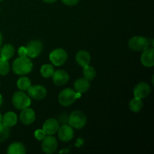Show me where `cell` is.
<instances>
[{
	"mask_svg": "<svg viewBox=\"0 0 154 154\" xmlns=\"http://www.w3.org/2000/svg\"><path fill=\"white\" fill-rule=\"evenodd\" d=\"M57 0H43V2H45V3H48V4H51V3L56 2Z\"/></svg>",
	"mask_w": 154,
	"mask_h": 154,
	"instance_id": "30",
	"label": "cell"
},
{
	"mask_svg": "<svg viewBox=\"0 0 154 154\" xmlns=\"http://www.w3.org/2000/svg\"><path fill=\"white\" fill-rule=\"evenodd\" d=\"M7 153L8 154H25L26 150L22 143L14 142L8 146Z\"/></svg>",
	"mask_w": 154,
	"mask_h": 154,
	"instance_id": "19",
	"label": "cell"
},
{
	"mask_svg": "<svg viewBox=\"0 0 154 154\" xmlns=\"http://www.w3.org/2000/svg\"><path fill=\"white\" fill-rule=\"evenodd\" d=\"M83 75H84V78H85L86 80H87V81H93V80L96 78V70H95V69L93 66H90V65H88V66L84 67Z\"/></svg>",
	"mask_w": 154,
	"mask_h": 154,
	"instance_id": "23",
	"label": "cell"
},
{
	"mask_svg": "<svg viewBox=\"0 0 154 154\" xmlns=\"http://www.w3.org/2000/svg\"><path fill=\"white\" fill-rule=\"evenodd\" d=\"M51 63L56 66H61L66 62L68 54L63 48H57L52 51L49 56Z\"/></svg>",
	"mask_w": 154,
	"mask_h": 154,
	"instance_id": "6",
	"label": "cell"
},
{
	"mask_svg": "<svg viewBox=\"0 0 154 154\" xmlns=\"http://www.w3.org/2000/svg\"><path fill=\"white\" fill-rule=\"evenodd\" d=\"M79 1L80 0H62L63 4L68 6L76 5L79 2Z\"/></svg>",
	"mask_w": 154,
	"mask_h": 154,
	"instance_id": "28",
	"label": "cell"
},
{
	"mask_svg": "<svg viewBox=\"0 0 154 154\" xmlns=\"http://www.w3.org/2000/svg\"><path fill=\"white\" fill-rule=\"evenodd\" d=\"M9 134H10L9 127L5 126L2 123H0V143L5 141L8 138Z\"/></svg>",
	"mask_w": 154,
	"mask_h": 154,
	"instance_id": "26",
	"label": "cell"
},
{
	"mask_svg": "<svg viewBox=\"0 0 154 154\" xmlns=\"http://www.w3.org/2000/svg\"><path fill=\"white\" fill-rule=\"evenodd\" d=\"M46 137V133H45V131L42 129H37V130L35 132V138H36L38 141H42L44 138Z\"/></svg>",
	"mask_w": 154,
	"mask_h": 154,
	"instance_id": "27",
	"label": "cell"
},
{
	"mask_svg": "<svg viewBox=\"0 0 154 154\" xmlns=\"http://www.w3.org/2000/svg\"><path fill=\"white\" fill-rule=\"evenodd\" d=\"M40 72L44 78H51V77H52L53 74L54 72V66L51 64H45L42 66Z\"/></svg>",
	"mask_w": 154,
	"mask_h": 154,
	"instance_id": "24",
	"label": "cell"
},
{
	"mask_svg": "<svg viewBox=\"0 0 154 154\" xmlns=\"http://www.w3.org/2000/svg\"><path fill=\"white\" fill-rule=\"evenodd\" d=\"M9 71H10V65L8 60L0 57V75L5 76L8 74Z\"/></svg>",
	"mask_w": 154,
	"mask_h": 154,
	"instance_id": "25",
	"label": "cell"
},
{
	"mask_svg": "<svg viewBox=\"0 0 154 154\" xmlns=\"http://www.w3.org/2000/svg\"><path fill=\"white\" fill-rule=\"evenodd\" d=\"M62 152H64V153H67V152H69V150H61V151H60V153H62Z\"/></svg>",
	"mask_w": 154,
	"mask_h": 154,
	"instance_id": "34",
	"label": "cell"
},
{
	"mask_svg": "<svg viewBox=\"0 0 154 154\" xmlns=\"http://www.w3.org/2000/svg\"><path fill=\"white\" fill-rule=\"evenodd\" d=\"M2 35L0 32V46L2 45Z\"/></svg>",
	"mask_w": 154,
	"mask_h": 154,
	"instance_id": "31",
	"label": "cell"
},
{
	"mask_svg": "<svg viewBox=\"0 0 154 154\" xmlns=\"http://www.w3.org/2000/svg\"><path fill=\"white\" fill-rule=\"evenodd\" d=\"M12 104L18 110L29 108L31 105V99L29 95L23 91L15 92L12 96Z\"/></svg>",
	"mask_w": 154,
	"mask_h": 154,
	"instance_id": "3",
	"label": "cell"
},
{
	"mask_svg": "<svg viewBox=\"0 0 154 154\" xmlns=\"http://www.w3.org/2000/svg\"><path fill=\"white\" fill-rule=\"evenodd\" d=\"M52 80L55 85L61 87L67 84L69 80V75L65 70L60 69L54 72L52 75Z\"/></svg>",
	"mask_w": 154,
	"mask_h": 154,
	"instance_id": "12",
	"label": "cell"
},
{
	"mask_svg": "<svg viewBox=\"0 0 154 154\" xmlns=\"http://www.w3.org/2000/svg\"><path fill=\"white\" fill-rule=\"evenodd\" d=\"M14 53L15 49L14 46L8 44V45H5L3 46V48L1 49V51H0V55H1V57L8 60L14 57Z\"/></svg>",
	"mask_w": 154,
	"mask_h": 154,
	"instance_id": "20",
	"label": "cell"
},
{
	"mask_svg": "<svg viewBox=\"0 0 154 154\" xmlns=\"http://www.w3.org/2000/svg\"><path fill=\"white\" fill-rule=\"evenodd\" d=\"M20 120L26 126L31 125L35 120V113L32 108H24L20 114Z\"/></svg>",
	"mask_w": 154,
	"mask_h": 154,
	"instance_id": "13",
	"label": "cell"
},
{
	"mask_svg": "<svg viewBox=\"0 0 154 154\" xmlns=\"http://www.w3.org/2000/svg\"><path fill=\"white\" fill-rule=\"evenodd\" d=\"M75 60L80 66L84 68L90 65V61H91V57L88 51H85V50H81L77 53L76 56H75Z\"/></svg>",
	"mask_w": 154,
	"mask_h": 154,
	"instance_id": "16",
	"label": "cell"
},
{
	"mask_svg": "<svg viewBox=\"0 0 154 154\" xmlns=\"http://www.w3.org/2000/svg\"><path fill=\"white\" fill-rule=\"evenodd\" d=\"M17 86L21 91H27L31 86V81L28 77H21L18 79L17 82Z\"/></svg>",
	"mask_w": 154,
	"mask_h": 154,
	"instance_id": "22",
	"label": "cell"
},
{
	"mask_svg": "<svg viewBox=\"0 0 154 154\" xmlns=\"http://www.w3.org/2000/svg\"><path fill=\"white\" fill-rule=\"evenodd\" d=\"M69 123L74 129H81L87 123V117L82 111H75L69 116Z\"/></svg>",
	"mask_w": 154,
	"mask_h": 154,
	"instance_id": "5",
	"label": "cell"
},
{
	"mask_svg": "<svg viewBox=\"0 0 154 154\" xmlns=\"http://www.w3.org/2000/svg\"><path fill=\"white\" fill-rule=\"evenodd\" d=\"M141 62L145 67H153L154 66V50L153 48H147L142 51Z\"/></svg>",
	"mask_w": 154,
	"mask_h": 154,
	"instance_id": "14",
	"label": "cell"
},
{
	"mask_svg": "<svg viewBox=\"0 0 154 154\" xmlns=\"http://www.w3.org/2000/svg\"><path fill=\"white\" fill-rule=\"evenodd\" d=\"M144 104L142 100L138 98L134 97L129 102V109L134 113H138L142 110Z\"/></svg>",
	"mask_w": 154,
	"mask_h": 154,
	"instance_id": "21",
	"label": "cell"
},
{
	"mask_svg": "<svg viewBox=\"0 0 154 154\" xmlns=\"http://www.w3.org/2000/svg\"><path fill=\"white\" fill-rule=\"evenodd\" d=\"M27 57L29 58H36L40 55L43 49V45L38 40H32L27 44L26 47Z\"/></svg>",
	"mask_w": 154,
	"mask_h": 154,
	"instance_id": "9",
	"label": "cell"
},
{
	"mask_svg": "<svg viewBox=\"0 0 154 154\" xmlns=\"http://www.w3.org/2000/svg\"><path fill=\"white\" fill-rule=\"evenodd\" d=\"M150 87L147 83L140 82L137 84L133 90L134 97L138 99H144L150 93Z\"/></svg>",
	"mask_w": 154,
	"mask_h": 154,
	"instance_id": "10",
	"label": "cell"
},
{
	"mask_svg": "<svg viewBox=\"0 0 154 154\" xmlns=\"http://www.w3.org/2000/svg\"><path fill=\"white\" fill-rule=\"evenodd\" d=\"M2 114L0 113V123H2Z\"/></svg>",
	"mask_w": 154,
	"mask_h": 154,
	"instance_id": "33",
	"label": "cell"
},
{
	"mask_svg": "<svg viewBox=\"0 0 154 154\" xmlns=\"http://www.w3.org/2000/svg\"><path fill=\"white\" fill-rule=\"evenodd\" d=\"M2 1H3V0H0V2H2Z\"/></svg>",
	"mask_w": 154,
	"mask_h": 154,
	"instance_id": "35",
	"label": "cell"
},
{
	"mask_svg": "<svg viewBox=\"0 0 154 154\" xmlns=\"http://www.w3.org/2000/svg\"><path fill=\"white\" fill-rule=\"evenodd\" d=\"M32 62L28 57H19L12 64V70L18 75H28L32 72Z\"/></svg>",
	"mask_w": 154,
	"mask_h": 154,
	"instance_id": "1",
	"label": "cell"
},
{
	"mask_svg": "<svg viewBox=\"0 0 154 154\" xmlns=\"http://www.w3.org/2000/svg\"><path fill=\"white\" fill-rule=\"evenodd\" d=\"M90 81L86 80L84 78H78V79L75 81V84H74V88H75V90L76 91V93H80V94L86 93V92L90 89Z\"/></svg>",
	"mask_w": 154,
	"mask_h": 154,
	"instance_id": "17",
	"label": "cell"
},
{
	"mask_svg": "<svg viewBox=\"0 0 154 154\" xmlns=\"http://www.w3.org/2000/svg\"><path fill=\"white\" fill-rule=\"evenodd\" d=\"M80 93L71 88H66L62 90L58 96V101L61 105L64 107H69L72 105L80 97Z\"/></svg>",
	"mask_w": 154,
	"mask_h": 154,
	"instance_id": "2",
	"label": "cell"
},
{
	"mask_svg": "<svg viewBox=\"0 0 154 154\" xmlns=\"http://www.w3.org/2000/svg\"><path fill=\"white\" fill-rule=\"evenodd\" d=\"M59 127V123L56 119L49 118L44 123L43 130L45 131L46 135H52L57 133Z\"/></svg>",
	"mask_w": 154,
	"mask_h": 154,
	"instance_id": "15",
	"label": "cell"
},
{
	"mask_svg": "<svg viewBox=\"0 0 154 154\" xmlns=\"http://www.w3.org/2000/svg\"><path fill=\"white\" fill-rule=\"evenodd\" d=\"M58 147V142L55 137L48 135L46 136L42 143V149L44 153L47 154L54 153Z\"/></svg>",
	"mask_w": 154,
	"mask_h": 154,
	"instance_id": "7",
	"label": "cell"
},
{
	"mask_svg": "<svg viewBox=\"0 0 154 154\" xmlns=\"http://www.w3.org/2000/svg\"><path fill=\"white\" fill-rule=\"evenodd\" d=\"M3 102V99H2V95L0 94V106L2 105V104Z\"/></svg>",
	"mask_w": 154,
	"mask_h": 154,
	"instance_id": "32",
	"label": "cell"
},
{
	"mask_svg": "<svg viewBox=\"0 0 154 154\" xmlns=\"http://www.w3.org/2000/svg\"><path fill=\"white\" fill-rule=\"evenodd\" d=\"M17 123V116L13 111H8L2 116V123L8 127H12Z\"/></svg>",
	"mask_w": 154,
	"mask_h": 154,
	"instance_id": "18",
	"label": "cell"
},
{
	"mask_svg": "<svg viewBox=\"0 0 154 154\" xmlns=\"http://www.w3.org/2000/svg\"><path fill=\"white\" fill-rule=\"evenodd\" d=\"M28 95L35 100H42L47 96V90L44 86L35 84L31 85L28 89Z\"/></svg>",
	"mask_w": 154,
	"mask_h": 154,
	"instance_id": "8",
	"label": "cell"
},
{
	"mask_svg": "<svg viewBox=\"0 0 154 154\" xmlns=\"http://www.w3.org/2000/svg\"><path fill=\"white\" fill-rule=\"evenodd\" d=\"M18 54L20 57H27V51L26 47H20L18 49Z\"/></svg>",
	"mask_w": 154,
	"mask_h": 154,
	"instance_id": "29",
	"label": "cell"
},
{
	"mask_svg": "<svg viewBox=\"0 0 154 154\" xmlns=\"http://www.w3.org/2000/svg\"><path fill=\"white\" fill-rule=\"evenodd\" d=\"M57 132L59 138L63 142H69L74 137L73 128L70 125L63 124L61 127H59Z\"/></svg>",
	"mask_w": 154,
	"mask_h": 154,
	"instance_id": "11",
	"label": "cell"
},
{
	"mask_svg": "<svg viewBox=\"0 0 154 154\" xmlns=\"http://www.w3.org/2000/svg\"><path fill=\"white\" fill-rule=\"evenodd\" d=\"M128 46L135 52H142L148 48L149 41L144 36H134L128 42Z\"/></svg>",
	"mask_w": 154,
	"mask_h": 154,
	"instance_id": "4",
	"label": "cell"
}]
</instances>
